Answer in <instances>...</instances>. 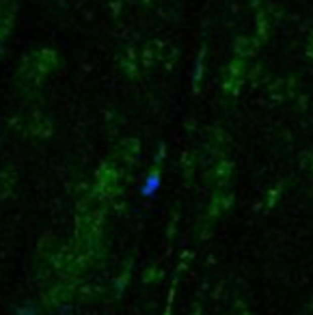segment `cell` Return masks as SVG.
<instances>
[{"instance_id": "1", "label": "cell", "mask_w": 313, "mask_h": 315, "mask_svg": "<svg viewBox=\"0 0 313 315\" xmlns=\"http://www.w3.org/2000/svg\"><path fill=\"white\" fill-rule=\"evenodd\" d=\"M158 188H160V175L154 173V175H149V177H147V182H145V184H143L141 192H143V197H154L156 192H158Z\"/></svg>"}]
</instances>
